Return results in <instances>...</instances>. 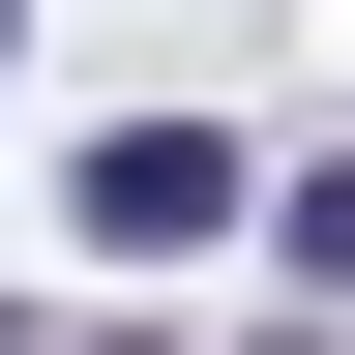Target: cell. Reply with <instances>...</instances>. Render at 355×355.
Here are the masks:
<instances>
[{
  "instance_id": "1",
  "label": "cell",
  "mask_w": 355,
  "mask_h": 355,
  "mask_svg": "<svg viewBox=\"0 0 355 355\" xmlns=\"http://www.w3.org/2000/svg\"><path fill=\"white\" fill-rule=\"evenodd\" d=\"M266 178H237V119H119V148H89V237L119 266H178V237H237Z\"/></svg>"
},
{
  "instance_id": "2",
  "label": "cell",
  "mask_w": 355,
  "mask_h": 355,
  "mask_svg": "<svg viewBox=\"0 0 355 355\" xmlns=\"http://www.w3.org/2000/svg\"><path fill=\"white\" fill-rule=\"evenodd\" d=\"M296 266H326V296H355V148H326V178H296Z\"/></svg>"
}]
</instances>
